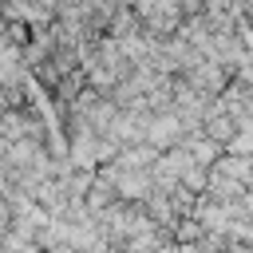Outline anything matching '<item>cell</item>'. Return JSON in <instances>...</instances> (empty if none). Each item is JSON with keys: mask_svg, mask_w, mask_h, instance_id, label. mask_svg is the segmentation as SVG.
I'll list each match as a JSON object with an SVG mask.
<instances>
[{"mask_svg": "<svg viewBox=\"0 0 253 253\" xmlns=\"http://www.w3.org/2000/svg\"><path fill=\"white\" fill-rule=\"evenodd\" d=\"M225 229H229L233 237H241V241H253V225H249V221H229Z\"/></svg>", "mask_w": 253, "mask_h": 253, "instance_id": "1", "label": "cell"}]
</instances>
